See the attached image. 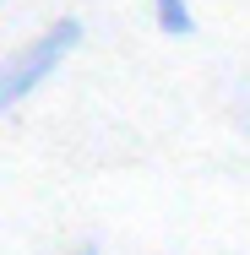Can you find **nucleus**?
Listing matches in <instances>:
<instances>
[{
    "label": "nucleus",
    "instance_id": "1",
    "mask_svg": "<svg viewBox=\"0 0 250 255\" xmlns=\"http://www.w3.org/2000/svg\"><path fill=\"white\" fill-rule=\"evenodd\" d=\"M76 44H82V16H60V22H49L27 49L11 54V60L0 65V114L33 98L54 71L65 65V54L76 49Z\"/></svg>",
    "mask_w": 250,
    "mask_h": 255
},
{
    "label": "nucleus",
    "instance_id": "2",
    "mask_svg": "<svg viewBox=\"0 0 250 255\" xmlns=\"http://www.w3.org/2000/svg\"><path fill=\"white\" fill-rule=\"evenodd\" d=\"M152 16H158V27H163L169 38H191V33H196L191 0H152Z\"/></svg>",
    "mask_w": 250,
    "mask_h": 255
},
{
    "label": "nucleus",
    "instance_id": "3",
    "mask_svg": "<svg viewBox=\"0 0 250 255\" xmlns=\"http://www.w3.org/2000/svg\"><path fill=\"white\" fill-rule=\"evenodd\" d=\"M71 255H103V250H98V245H76Z\"/></svg>",
    "mask_w": 250,
    "mask_h": 255
}]
</instances>
